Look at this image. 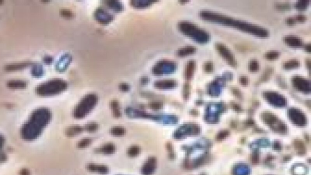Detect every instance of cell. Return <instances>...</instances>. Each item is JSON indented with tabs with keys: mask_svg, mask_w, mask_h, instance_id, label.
<instances>
[{
	"mask_svg": "<svg viewBox=\"0 0 311 175\" xmlns=\"http://www.w3.org/2000/svg\"><path fill=\"white\" fill-rule=\"evenodd\" d=\"M295 143H297V145H296V146H295L296 148H298V149L300 148L299 150L301 151V152L303 151V148H302V147H303V148H304V145H303V143L301 142H300V141H296V142H295Z\"/></svg>",
	"mask_w": 311,
	"mask_h": 175,
	"instance_id": "obj_12",
	"label": "cell"
},
{
	"mask_svg": "<svg viewBox=\"0 0 311 175\" xmlns=\"http://www.w3.org/2000/svg\"><path fill=\"white\" fill-rule=\"evenodd\" d=\"M258 69V62L253 60L251 61V63L250 64V70L251 71H257Z\"/></svg>",
	"mask_w": 311,
	"mask_h": 175,
	"instance_id": "obj_8",
	"label": "cell"
},
{
	"mask_svg": "<svg viewBox=\"0 0 311 175\" xmlns=\"http://www.w3.org/2000/svg\"><path fill=\"white\" fill-rule=\"evenodd\" d=\"M112 133L114 134L115 135H117V136H120V135H122L124 133V130L121 128H114L113 130H112Z\"/></svg>",
	"mask_w": 311,
	"mask_h": 175,
	"instance_id": "obj_10",
	"label": "cell"
},
{
	"mask_svg": "<svg viewBox=\"0 0 311 175\" xmlns=\"http://www.w3.org/2000/svg\"><path fill=\"white\" fill-rule=\"evenodd\" d=\"M205 70L206 71H208V72L211 71L212 70V64L210 63V62H208V63H207L205 65Z\"/></svg>",
	"mask_w": 311,
	"mask_h": 175,
	"instance_id": "obj_13",
	"label": "cell"
},
{
	"mask_svg": "<svg viewBox=\"0 0 311 175\" xmlns=\"http://www.w3.org/2000/svg\"><path fill=\"white\" fill-rule=\"evenodd\" d=\"M193 68H194L193 62L192 61H189L187 65L186 70H185V77H187V79H188L189 77H190V76H191Z\"/></svg>",
	"mask_w": 311,
	"mask_h": 175,
	"instance_id": "obj_6",
	"label": "cell"
},
{
	"mask_svg": "<svg viewBox=\"0 0 311 175\" xmlns=\"http://www.w3.org/2000/svg\"><path fill=\"white\" fill-rule=\"evenodd\" d=\"M285 41L288 45L293 46H299L301 45V41L300 39L294 36H288L285 37Z\"/></svg>",
	"mask_w": 311,
	"mask_h": 175,
	"instance_id": "obj_3",
	"label": "cell"
},
{
	"mask_svg": "<svg viewBox=\"0 0 311 175\" xmlns=\"http://www.w3.org/2000/svg\"><path fill=\"white\" fill-rule=\"evenodd\" d=\"M217 46L221 54L223 55L224 58H225V59H227L230 64L233 65L236 63L235 61H234V59L233 57L232 54L230 52L229 50L226 48L224 45H221V44H218Z\"/></svg>",
	"mask_w": 311,
	"mask_h": 175,
	"instance_id": "obj_2",
	"label": "cell"
},
{
	"mask_svg": "<svg viewBox=\"0 0 311 175\" xmlns=\"http://www.w3.org/2000/svg\"><path fill=\"white\" fill-rule=\"evenodd\" d=\"M297 65H298V63L297 60H290L288 62H286V63H285L284 65V66L285 68H291L297 66Z\"/></svg>",
	"mask_w": 311,
	"mask_h": 175,
	"instance_id": "obj_7",
	"label": "cell"
},
{
	"mask_svg": "<svg viewBox=\"0 0 311 175\" xmlns=\"http://www.w3.org/2000/svg\"><path fill=\"white\" fill-rule=\"evenodd\" d=\"M96 101L97 97L94 95H89L85 97L82 100V101L80 103V105L78 107V113L81 111L78 116H82L83 114H85L86 112H88L89 110H90L91 108H92L93 106L95 105V103H96Z\"/></svg>",
	"mask_w": 311,
	"mask_h": 175,
	"instance_id": "obj_1",
	"label": "cell"
},
{
	"mask_svg": "<svg viewBox=\"0 0 311 175\" xmlns=\"http://www.w3.org/2000/svg\"><path fill=\"white\" fill-rule=\"evenodd\" d=\"M228 133L227 132V131H222V132L219 133V134L218 135V136H217V139H218V140H221V139H223L224 137H226V136L228 135Z\"/></svg>",
	"mask_w": 311,
	"mask_h": 175,
	"instance_id": "obj_11",
	"label": "cell"
},
{
	"mask_svg": "<svg viewBox=\"0 0 311 175\" xmlns=\"http://www.w3.org/2000/svg\"><path fill=\"white\" fill-rule=\"evenodd\" d=\"M278 55H279L278 52L273 51H270V52H268L267 54H266V57H267L269 59H275V58H277L278 57Z\"/></svg>",
	"mask_w": 311,
	"mask_h": 175,
	"instance_id": "obj_9",
	"label": "cell"
},
{
	"mask_svg": "<svg viewBox=\"0 0 311 175\" xmlns=\"http://www.w3.org/2000/svg\"><path fill=\"white\" fill-rule=\"evenodd\" d=\"M175 83L173 80H162L156 83V86L159 88H167L173 87Z\"/></svg>",
	"mask_w": 311,
	"mask_h": 175,
	"instance_id": "obj_4",
	"label": "cell"
},
{
	"mask_svg": "<svg viewBox=\"0 0 311 175\" xmlns=\"http://www.w3.org/2000/svg\"><path fill=\"white\" fill-rule=\"evenodd\" d=\"M241 82L243 84H246L247 83V79L245 77H242L241 78Z\"/></svg>",
	"mask_w": 311,
	"mask_h": 175,
	"instance_id": "obj_14",
	"label": "cell"
},
{
	"mask_svg": "<svg viewBox=\"0 0 311 175\" xmlns=\"http://www.w3.org/2000/svg\"><path fill=\"white\" fill-rule=\"evenodd\" d=\"M195 50V48L192 47V46H188V47H185L184 48H182L181 49H180L179 51V52H178V54L179 55H188L190 53H192L194 52V51Z\"/></svg>",
	"mask_w": 311,
	"mask_h": 175,
	"instance_id": "obj_5",
	"label": "cell"
}]
</instances>
